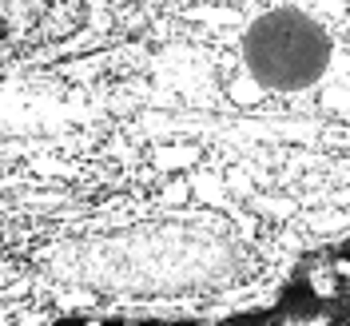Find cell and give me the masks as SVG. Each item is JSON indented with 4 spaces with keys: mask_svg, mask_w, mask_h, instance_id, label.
Wrapping results in <instances>:
<instances>
[{
    "mask_svg": "<svg viewBox=\"0 0 350 326\" xmlns=\"http://www.w3.org/2000/svg\"><path fill=\"white\" fill-rule=\"evenodd\" d=\"M243 60L259 84L275 92H299L327 72L330 40L319 28V21H310L306 12L275 8L247 28Z\"/></svg>",
    "mask_w": 350,
    "mask_h": 326,
    "instance_id": "obj_2",
    "label": "cell"
},
{
    "mask_svg": "<svg viewBox=\"0 0 350 326\" xmlns=\"http://www.w3.org/2000/svg\"><path fill=\"white\" fill-rule=\"evenodd\" d=\"M56 326H350V262L323 267L286 283L275 299L219 314H172V318H64Z\"/></svg>",
    "mask_w": 350,
    "mask_h": 326,
    "instance_id": "obj_1",
    "label": "cell"
}]
</instances>
